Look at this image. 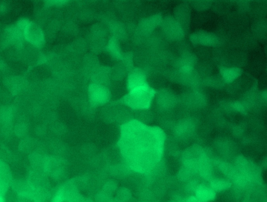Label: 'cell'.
Listing matches in <instances>:
<instances>
[{
	"mask_svg": "<svg viewBox=\"0 0 267 202\" xmlns=\"http://www.w3.org/2000/svg\"><path fill=\"white\" fill-rule=\"evenodd\" d=\"M164 142L160 129L131 120L121 127L118 146L128 167L136 172L146 173L159 162Z\"/></svg>",
	"mask_w": 267,
	"mask_h": 202,
	"instance_id": "1",
	"label": "cell"
},
{
	"mask_svg": "<svg viewBox=\"0 0 267 202\" xmlns=\"http://www.w3.org/2000/svg\"><path fill=\"white\" fill-rule=\"evenodd\" d=\"M156 94V91L148 84L128 91L120 102L131 110H147L150 108Z\"/></svg>",
	"mask_w": 267,
	"mask_h": 202,
	"instance_id": "2",
	"label": "cell"
},
{
	"mask_svg": "<svg viewBox=\"0 0 267 202\" xmlns=\"http://www.w3.org/2000/svg\"><path fill=\"white\" fill-rule=\"evenodd\" d=\"M22 33L24 39L32 46L40 48L45 42L44 34L41 28L26 19L20 20L16 23Z\"/></svg>",
	"mask_w": 267,
	"mask_h": 202,
	"instance_id": "3",
	"label": "cell"
},
{
	"mask_svg": "<svg viewBox=\"0 0 267 202\" xmlns=\"http://www.w3.org/2000/svg\"><path fill=\"white\" fill-rule=\"evenodd\" d=\"M160 28L162 34L168 41L178 42L185 38L186 34L184 30L173 16L163 18Z\"/></svg>",
	"mask_w": 267,
	"mask_h": 202,
	"instance_id": "4",
	"label": "cell"
},
{
	"mask_svg": "<svg viewBox=\"0 0 267 202\" xmlns=\"http://www.w3.org/2000/svg\"><path fill=\"white\" fill-rule=\"evenodd\" d=\"M88 93L90 103L94 107L105 106L111 100V91L108 87L90 83Z\"/></svg>",
	"mask_w": 267,
	"mask_h": 202,
	"instance_id": "5",
	"label": "cell"
},
{
	"mask_svg": "<svg viewBox=\"0 0 267 202\" xmlns=\"http://www.w3.org/2000/svg\"><path fill=\"white\" fill-rule=\"evenodd\" d=\"M189 40L194 45L204 47H216L222 43L220 38L217 35L206 31H198L192 33Z\"/></svg>",
	"mask_w": 267,
	"mask_h": 202,
	"instance_id": "6",
	"label": "cell"
},
{
	"mask_svg": "<svg viewBox=\"0 0 267 202\" xmlns=\"http://www.w3.org/2000/svg\"><path fill=\"white\" fill-rule=\"evenodd\" d=\"M148 84L146 72L142 68H133L128 73L126 81L128 91Z\"/></svg>",
	"mask_w": 267,
	"mask_h": 202,
	"instance_id": "7",
	"label": "cell"
},
{
	"mask_svg": "<svg viewBox=\"0 0 267 202\" xmlns=\"http://www.w3.org/2000/svg\"><path fill=\"white\" fill-rule=\"evenodd\" d=\"M173 17L186 34L190 30L191 20L190 6L186 4H181L177 6L174 10Z\"/></svg>",
	"mask_w": 267,
	"mask_h": 202,
	"instance_id": "8",
	"label": "cell"
},
{
	"mask_svg": "<svg viewBox=\"0 0 267 202\" xmlns=\"http://www.w3.org/2000/svg\"><path fill=\"white\" fill-rule=\"evenodd\" d=\"M155 98L158 104L164 110L172 109L178 102L176 94L168 89H162L156 91Z\"/></svg>",
	"mask_w": 267,
	"mask_h": 202,
	"instance_id": "9",
	"label": "cell"
},
{
	"mask_svg": "<svg viewBox=\"0 0 267 202\" xmlns=\"http://www.w3.org/2000/svg\"><path fill=\"white\" fill-rule=\"evenodd\" d=\"M163 18L160 14H156L142 20L139 25V31L144 35L148 37L159 27H160Z\"/></svg>",
	"mask_w": 267,
	"mask_h": 202,
	"instance_id": "10",
	"label": "cell"
},
{
	"mask_svg": "<svg viewBox=\"0 0 267 202\" xmlns=\"http://www.w3.org/2000/svg\"><path fill=\"white\" fill-rule=\"evenodd\" d=\"M90 80L92 84L108 87L112 80L111 68L100 66L94 71Z\"/></svg>",
	"mask_w": 267,
	"mask_h": 202,
	"instance_id": "11",
	"label": "cell"
},
{
	"mask_svg": "<svg viewBox=\"0 0 267 202\" xmlns=\"http://www.w3.org/2000/svg\"><path fill=\"white\" fill-rule=\"evenodd\" d=\"M46 174L44 171L32 169L28 174L27 180L34 190L46 189Z\"/></svg>",
	"mask_w": 267,
	"mask_h": 202,
	"instance_id": "12",
	"label": "cell"
},
{
	"mask_svg": "<svg viewBox=\"0 0 267 202\" xmlns=\"http://www.w3.org/2000/svg\"><path fill=\"white\" fill-rule=\"evenodd\" d=\"M220 75L226 83V85L232 84L242 74L241 68L235 67L218 66Z\"/></svg>",
	"mask_w": 267,
	"mask_h": 202,
	"instance_id": "13",
	"label": "cell"
},
{
	"mask_svg": "<svg viewBox=\"0 0 267 202\" xmlns=\"http://www.w3.org/2000/svg\"><path fill=\"white\" fill-rule=\"evenodd\" d=\"M195 196L202 202H210L215 199L216 192L211 187L201 185L196 187Z\"/></svg>",
	"mask_w": 267,
	"mask_h": 202,
	"instance_id": "14",
	"label": "cell"
},
{
	"mask_svg": "<svg viewBox=\"0 0 267 202\" xmlns=\"http://www.w3.org/2000/svg\"><path fill=\"white\" fill-rule=\"evenodd\" d=\"M202 85L216 89L224 88L226 85L220 74L206 77L202 80Z\"/></svg>",
	"mask_w": 267,
	"mask_h": 202,
	"instance_id": "15",
	"label": "cell"
},
{
	"mask_svg": "<svg viewBox=\"0 0 267 202\" xmlns=\"http://www.w3.org/2000/svg\"><path fill=\"white\" fill-rule=\"evenodd\" d=\"M45 160L46 157L38 152L30 154L29 161L33 170L44 171Z\"/></svg>",
	"mask_w": 267,
	"mask_h": 202,
	"instance_id": "16",
	"label": "cell"
},
{
	"mask_svg": "<svg viewBox=\"0 0 267 202\" xmlns=\"http://www.w3.org/2000/svg\"><path fill=\"white\" fill-rule=\"evenodd\" d=\"M106 48L108 52L114 58L120 61L122 59L124 54L120 49L118 40L112 38L106 43Z\"/></svg>",
	"mask_w": 267,
	"mask_h": 202,
	"instance_id": "17",
	"label": "cell"
},
{
	"mask_svg": "<svg viewBox=\"0 0 267 202\" xmlns=\"http://www.w3.org/2000/svg\"><path fill=\"white\" fill-rule=\"evenodd\" d=\"M10 169L8 163L0 159V180L8 183L10 184L13 181Z\"/></svg>",
	"mask_w": 267,
	"mask_h": 202,
	"instance_id": "18",
	"label": "cell"
},
{
	"mask_svg": "<svg viewBox=\"0 0 267 202\" xmlns=\"http://www.w3.org/2000/svg\"><path fill=\"white\" fill-rule=\"evenodd\" d=\"M14 111L10 106H4L0 110V123L10 124L14 117Z\"/></svg>",
	"mask_w": 267,
	"mask_h": 202,
	"instance_id": "19",
	"label": "cell"
},
{
	"mask_svg": "<svg viewBox=\"0 0 267 202\" xmlns=\"http://www.w3.org/2000/svg\"><path fill=\"white\" fill-rule=\"evenodd\" d=\"M35 147L36 141L32 138H22L19 145V149L22 152L30 154L34 152L33 150Z\"/></svg>",
	"mask_w": 267,
	"mask_h": 202,
	"instance_id": "20",
	"label": "cell"
},
{
	"mask_svg": "<svg viewBox=\"0 0 267 202\" xmlns=\"http://www.w3.org/2000/svg\"><path fill=\"white\" fill-rule=\"evenodd\" d=\"M14 132L18 138H26L29 132L28 125L24 123H18L14 126Z\"/></svg>",
	"mask_w": 267,
	"mask_h": 202,
	"instance_id": "21",
	"label": "cell"
},
{
	"mask_svg": "<svg viewBox=\"0 0 267 202\" xmlns=\"http://www.w3.org/2000/svg\"><path fill=\"white\" fill-rule=\"evenodd\" d=\"M212 1H192L191 6L194 9L198 11H204L208 10L212 6Z\"/></svg>",
	"mask_w": 267,
	"mask_h": 202,
	"instance_id": "22",
	"label": "cell"
},
{
	"mask_svg": "<svg viewBox=\"0 0 267 202\" xmlns=\"http://www.w3.org/2000/svg\"><path fill=\"white\" fill-rule=\"evenodd\" d=\"M266 23L264 21L258 22L254 26V33L260 38H264L266 34Z\"/></svg>",
	"mask_w": 267,
	"mask_h": 202,
	"instance_id": "23",
	"label": "cell"
},
{
	"mask_svg": "<svg viewBox=\"0 0 267 202\" xmlns=\"http://www.w3.org/2000/svg\"><path fill=\"white\" fill-rule=\"evenodd\" d=\"M10 186V184L8 183L0 180V196H5Z\"/></svg>",
	"mask_w": 267,
	"mask_h": 202,
	"instance_id": "24",
	"label": "cell"
},
{
	"mask_svg": "<svg viewBox=\"0 0 267 202\" xmlns=\"http://www.w3.org/2000/svg\"><path fill=\"white\" fill-rule=\"evenodd\" d=\"M16 202H35L34 198L30 196L18 195Z\"/></svg>",
	"mask_w": 267,
	"mask_h": 202,
	"instance_id": "25",
	"label": "cell"
},
{
	"mask_svg": "<svg viewBox=\"0 0 267 202\" xmlns=\"http://www.w3.org/2000/svg\"><path fill=\"white\" fill-rule=\"evenodd\" d=\"M0 202H6L4 196H0Z\"/></svg>",
	"mask_w": 267,
	"mask_h": 202,
	"instance_id": "26",
	"label": "cell"
},
{
	"mask_svg": "<svg viewBox=\"0 0 267 202\" xmlns=\"http://www.w3.org/2000/svg\"><path fill=\"white\" fill-rule=\"evenodd\" d=\"M82 202H94V201L90 199H84Z\"/></svg>",
	"mask_w": 267,
	"mask_h": 202,
	"instance_id": "27",
	"label": "cell"
}]
</instances>
